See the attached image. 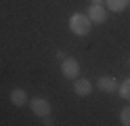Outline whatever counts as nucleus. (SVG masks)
I'll list each match as a JSON object with an SVG mask.
<instances>
[{"instance_id":"f257e3e1","label":"nucleus","mask_w":130,"mask_h":126,"mask_svg":"<svg viewBox=\"0 0 130 126\" xmlns=\"http://www.w3.org/2000/svg\"><path fill=\"white\" fill-rule=\"evenodd\" d=\"M69 30H71V34H76V36H86V34L92 30V21L88 19L86 13H74L69 17Z\"/></svg>"},{"instance_id":"f03ea898","label":"nucleus","mask_w":130,"mask_h":126,"mask_svg":"<svg viewBox=\"0 0 130 126\" xmlns=\"http://www.w3.org/2000/svg\"><path fill=\"white\" fill-rule=\"evenodd\" d=\"M61 74L65 80H76L80 76V61L74 57H65L61 61Z\"/></svg>"},{"instance_id":"7ed1b4c3","label":"nucleus","mask_w":130,"mask_h":126,"mask_svg":"<svg viewBox=\"0 0 130 126\" xmlns=\"http://www.w3.org/2000/svg\"><path fill=\"white\" fill-rule=\"evenodd\" d=\"M88 19H90L92 23H103V21H107V8H105L101 2H92L90 6H88Z\"/></svg>"},{"instance_id":"20e7f679","label":"nucleus","mask_w":130,"mask_h":126,"mask_svg":"<svg viewBox=\"0 0 130 126\" xmlns=\"http://www.w3.org/2000/svg\"><path fill=\"white\" fill-rule=\"evenodd\" d=\"M31 111H34L38 118L51 116V103H48V99H42V97H34V99H31Z\"/></svg>"},{"instance_id":"39448f33","label":"nucleus","mask_w":130,"mask_h":126,"mask_svg":"<svg viewBox=\"0 0 130 126\" xmlns=\"http://www.w3.org/2000/svg\"><path fill=\"white\" fill-rule=\"evenodd\" d=\"M90 90H92V84H90V80H86V78H76V82H74V92L78 97H88L90 95Z\"/></svg>"},{"instance_id":"423d86ee","label":"nucleus","mask_w":130,"mask_h":126,"mask_svg":"<svg viewBox=\"0 0 130 126\" xmlns=\"http://www.w3.org/2000/svg\"><path fill=\"white\" fill-rule=\"evenodd\" d=\"M99 88L103 92H107V95H113V92L118 90V82L113 76H101L99 78Z\"/></svg>"},{"instance_id":"0eeeda50","label":"nucleus","mask_w":130,"mask_h":126,"mask_svg":"<svg viewBox=\"0 0 130 126\" xmlns=\"http://www.w3.org/2000/svg\"><path fill=\"white\" fill-rule=\"evenodd\" d=\"M9 99H11V103H13L15 107H23V105H27V101H29L27 92L23 90V88H13Z\"/></svg>"},{"instance_id":"6e6552de","label":"nucleus","mask_w":130,"mask_h":126,"mask_svg":"<svg viewBox=\"0 0 130 126\" xmlns=\"http://www.w3.org/2000/svg\"><path fill=\"white\" fill-rule=\"evenodd\" d=\"M105 4H107V8L113 11V13H122L128 6V0H105Z\"/></svg>"},{"instance_id":"1a4fd4ad","label":"nucleus","mask_w":130,"mask_h":126,"mask_svg":"<svg viewBox=\"0 0 130 126\" xmlns=\"http://www.w3.org/2000/svg\"><path fill=\"white\" fill-rule=\"evenodd\" d=\"M118 95H120L122 99L130 101V78H126L122 84H118Z\"/></svg>"},{"instance_id":"9d476101","label":"nucleus","mask_w":130,"mask_h":126,"mask_svg":"<svg viewBox=\"0 0 130 126\" xmlns=\"http://www.w3.org/2000/svg\"><path fill=\"white\" fill-rule=\"evenodd\" d=\"M120 122L124 124V126H130V105H126L124 109H122V114H120Z\"/></svg>"},{"instance_id":"9b49d317","label":"nucleus","mask_w":130,"mask_h":126,"mask_svg":"<svg viewBox=\"0 0 130 126\" xmlns=\"http://www.w3.org/2000/svg\"><path fill=\"white\" fill-rule=\"evenodd\" d=\"M42 124H44V126H53L55 122H53V118H51V116H44V118H42Z\"/></svg>"},{"instance_id":"f8f14e48","label":"nucleus","mask_w":130,"mask_h":126,"mask_svg":"<svg viewBox=\"0 0 130 126\" xmlns=\"http://www.w3.org/2000/svg\"><path fill=\"white\" fill-rule=\"evenodd\" d=\"M90 2H101V4H103V2H105V0H90Z\"/></svg>"},{"instance_id":"ddd939ff","label":"nucleus","mask_w":130,"mask_h":126,"mask_svg":"<svg viewBox=\"0 0 130 126\" xmlns=\"http://www.w3.org/2000/svg\"><path fill=\"white\" fill-rule=\"evenodd\" d=\"M128 4H130V0H128Z\"/></svg>"}]
</instances>
